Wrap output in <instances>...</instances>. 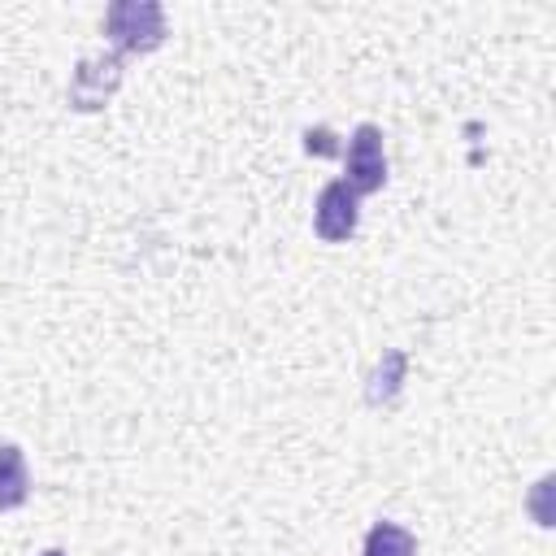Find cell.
Wrapping results in <instances>:
<instances>
[{"instance_id":"6da1fadb","label":"cell","mask_w":556,"mask_h":556,"mask_svg":"<svg viewBox=\"0 0 556 556\" xmlns=\"http://www.w3.org/2000/svg\"><path fill=\"white\" fill-rule=\"evenodd\" d=\"M104 35L122 52H152L165 43V9L156 0H113L104 13Z\"/></svg>"},{"instance_id":"7a4b0ae2","label":"cell","mask_w":556,"mask_h":556,"mask_svg":"<svg viewBox=\"0 0 556 556\" xmlns=\"http://www.w3.org/2000/svg\"><path fill=\"white\" fill-rule=\"evenodd\" d=\"M343 165H348V187L356 195H369V191H382L387 182V156H382V130L374 122H361L343 148Z\"/></svg>"},{"instance_id":"3957f363","label":"cell","mask_w":556,"mask_h":556,"mask_svg":"<svg viewBox=\"0 0 556 556\" xmlns=\"http://www.w3.org/2000/svg\"><path fill=\"white\" fill-rule=\"evenodd\" d=\"M356 222H361V195H356L343 178L326 182L321 195H317V213H313V230H317V239H326V243H343V239H352Z\"/></svg>"},{"instance_id":"277c9868","label":"cell","mask_w":556,"mask_h":556,"mask_svg":"<svg viewBox=\"0 0 556 556\" xmlns=\"http://www.w3.org/2000/svg\"><path fill=\"white\" fill-rule=\"evenodd\" d=\"M117 78H122V56H117V52L78 61L74 83H70V104H74V109H100V104L113 96Z\"/></svg>"},{"instance_id":"5b68a950","label":"cell","mask_w":556,"mask_h":556,"mask_svg":"<svg viewBox=\"0 0 556 556\" xmlns=\"http://www.w3.org/2000/svg\"><path fill=\"white\" fill-rule=\"evenodd\" d=\"M30 495V469L17 443H0V513L22 508Z\"/></svg>"},{"instance_id":"8992f818","label":"cell","mask_w":556,"mask_h":556,"mask_svg":"<svg viewBox=\"0 0 556 556\" xmlns=\"http://www.w3.org/2000/svg\"><path fill=\"white\" fill-rule=\"evenodd\" d=\"M365 556H417V539L395 521H374L365 534Z\"/></svg>"},{"instance_id":"52a82bcc","label":"cell","mask_w":556,"mask_h":556,"mask_svg":"<svg viewBox=\"0 0 556 556\" xmlns=\"http://www.w3.org/2000/svg\"><path fill=\"white\" fill-rule=\"evenodd\" d=\"M330 139H334V135H330L326 126H317V130H308V135H304V148H308V152H317V156H330V152H334V143H330Z\"/></svg>"},{"instance_id":"ba28073f","label":"cell","mask_w":556,"mask_h":556,"mask_svg":"<svg viewBox=\"0 0 556 556\" xmlns=\"http://www.w3.org/2000/svg\"><path fill=\"white\" fill-rule=\"evenodd\" d=\"M43 556H65V552H61V547H48V552H43Z\"/></svg>"}]
</instances>
